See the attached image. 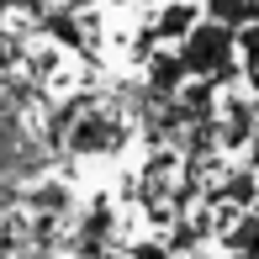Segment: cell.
I'll return each mask as SVG.
<instances>
[{"instance_id":"6da1fadb","label":"cell","mask_w":259,"mask_h":259,"mask_svg":"<svg viewBox=\"0 0 259 259\" xmlns=\"http://www.w3.org/2000/svg\"><path fill=\"white\" fill-rule=\"evenodd\" d=\"M180 58H185V69H191V79H228L233 69H243L238 64V32L233 27H222V21H196V32L180 42Z\"/></svg>"},{"instance_id":"7a4b0ae2","label":"cell","mask_w":259,"mask_h":259,"mask_svg":"<svg viewBox=\"0 0 259 259\" xmlns=\"http://www.w3.org/2000/svg\"><path fill=\"white\" fill-rule=\"evenodd\" d=\"M206 16L222 27H249L259 21V0H206Z\"/></svg>"},{"instance_id":"3957f363","label":"cell","mask_w":259,"mask_h":259,"mask_svg":"<svg viewBox=\"0 0 259 259\" xmlns=\"http://www.w3.org/2000/svg\"><path fill=\"white\" fill-rule=\"evenodd\" d=\"M228 259H259V217H254V211L233 222V233H228Z\"/></svg>"},{"instance_id":"277c9868","label":"cell","mask_w":259,"mask_h":259,"mask_svg":"<svg viewBox=\"0 0 259 259\" xmlns=\"http://www.w3.org/2000/svg\"><path fill=\"white\" fill-rule=\"evenodd\" d=\"M238 64H243V74H249V85L259 90V21H249V27L238 32Z\"/></svg>"},{"instance_id":"5b68a950","label":"cell","mask_w":259,"mask_h":259,"mask_svg":"<svg viewBox=\"0 0 259 259\" xmlns=\"http://www.w3.org/2000/svg\"><path fill=\"white\" fill-rule=\"evenodd\" d=\"M159 32H164V37H191V32H196V6H185V0H180V6H169V11H164V16H159Z\"/></svg>"},{"instance_id":"8992f818","label":"cell","mask_w":259,"mask_h":259,"mask_svg":"<svg viewBox=\"0 0 259 259\" xmlns=\"http://www.w3.org/2000/svg\"><path fill=\"white\" fill-rule=\"evenodd\" d=\"M180 74H191L180 53H175V58H154V90H175V85H180Z\"/></svg>"},{"instance_id":"52a82bcc","label":"cell","mask_w":259,"mask_h":259,"mask_svg":"<svg viewBox=\"0 0 259 259\" xmlns=\"http://www.w3.org/2000/svg\"><path fill=\"white\" fill-rule=\"evenodd\" d=\"M249 127H254V106H249V101H233V106H228V143H243Z\"/></svg>"},{"instance_id":"ba28073f","label":"cell","mask_w":259,"mask_h":259,"mask_svg":"<svg viewBox=\"0 0 259 259\" xmlns=\"http://www.w3.org/2000/svg\"><path fill=\"white\" fill-rule=\"evenodd\" d=\"M106 143H111V127H101V122H90V127L74 133V148H106Z\"/></svg>"},{"instance_id":"9c48e42d","label":"cell","mask_w":259,"mask_h":259,"mask_svg":"<svg viewBox=\"0 0 259 259\" xmlns=\"http://www.w3.org/2000/svg\"><path fill=\"white\" fill-rule=\"evenodd\" d=\"M254 196H259L254 175H233V185H228V201H254Z\"/></svg>"},{"instance_id":"30bf717a","label":"cell","mask_w":259,"mask_h":259,"mask_svg":"<svg viewBox=\"0 0 259 259\" xmlns=\"http://www.w3.org/2000/svg\"><path fill=\"white\" fill-rule=\"evenodd\" d=\"M138 259H164V254L159 249H138Z\"/></svg>"}]
</instances>
